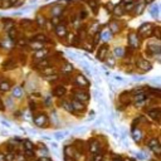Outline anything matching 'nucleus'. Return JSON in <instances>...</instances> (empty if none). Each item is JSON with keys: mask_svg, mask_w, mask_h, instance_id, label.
I'll return each instance as SVG.
<instances>
[{"mask_svg": "<svg viewBox=\"0 0 161 161\" xmlns=\"http://www.w3.org/2000/svg\"><path fill=\"white\" fill-rule=\"evenodd\" d=\"M10 90V84L6 82V80H3V82H0V91L3 92H6Z\"/></svg>", "mask_w": 161, "mask_h": 161, "instance_id": "obj_7", "label": "nucleus"}, {"mask_svg": "<svg viewBox=\"0 0 161 161\" xmlns=\"http://www.w3.org/2000/svg\"><path fill=\"white\" fill-rule=\"evenodd\" d=\"M47 121H48V118H47L45 115L37 116V117H35V120H34V122H35V125H37V126H44V125L47 124Z\"/></svg>", "mask_w": 161, "mask_h": 161, "instance_id": "obj_3", "label": "nucleus"}, {"mask_svg": "<svg viewBox=\"0 0 161 161\" xmlns=\"http://www.w3.org/2000/svg\"><path fill=\"white\" fill-rule=\"evenodd\" d=\"M64 135H66V132H58V133H56V137L59 140V138H63V137H64Z\"/></svg>", "mask_w": 161, "mask_h": 161, "instance_id": "obj_28", "label": "nucleus"}, {"mask_svg": "<svg viewBox=\"0 0 161 161\" xmlns=\"http://www.w3.org/2000/svg\"><path fill=\"white\" fill-rule=\"evenodd\" d=\"M9 35H10L11 39H15V32H14V29H11V32L9 33Z\"/></svg>", "mask_w": 161, "mask_h": 161, "instance_id": "obj_31", "label": "nucleus"}, {"mask_svg": "<svg viewBox=\"0 0 161 161\" xmlns=\"http://www.w3.org/2000/svg\"><path fill=\"white\" fill-rule=\"evenodd\" d=\"M48 66V62L45 59H42V62H39V67H47Z\"/></svg>", "mask_w": 161, "mask_h": 161, "instance_id": "obj_27", "label": "nucleus"}, {"mask_svg": "<svg viewBox=\"0 0 161 161\" xmlns=\"http://www.w3.org/2000/svg\"><path fill=\"white\" fill-rule=\"evenodd\" d=\"M77 83L80 84V86H84V87L88 86V82L86 80V78L82 77V76H78V77H77Z\"/></svg>", "mask_w": 161, "mask_h": 161, "instance_id": "obj_9", "label": "nucleus"}, {"mask_svg": "<svg viewBox=\"0 0 161 161\" xmlns=\"http://www.w3.org/2000/svg\"><path fill=\"white\" fill-rule=\"evenodd\" d=\"M132 3V0H124V4H130Z\"/></svg>", "mask_w": 161, "mask_h": 161, "instance_id": "obj_38", "label": "nucleus"}, {"mask_svg": "<svg viewBox=\"0 0 161 161\" xmlns=\"http://www.w3.org/2000/svg\"><path fill=\"white\" fill-rule=\"evenodd\" d=\"M64 92H66L64 87H57L56 88V96H63L64 95Z\"/></svg>", "mask_w": 161, "mask_h": 161, "instance_id": "obj_17", "label": "nucleus"}, {"mask_svg": "<svg viewBox=\"0 0 161 161\" xmlns=\"http://www.w3.org/2000/svg\"><path fill=\"white\" fill-rule=\"evenodd\" d=\"M149 146H150V149L155 152L156 155H159L160 154V145H159V141L156 138H152L150 143H149Z\"/></svg>", "mask_w": 161, "mask_h": 161, "instance_id": "obj_1", "label": "nucleus"}, {"mask_svg": "<svg viewBox=\"0 0 161 161\" xmlns=\"http://www.w3.org/2000/svg\"><path fill=\"white\" fill-rule=\"evenodd\" d=\"M39 161H50V159H49V157H47V156H43V157H40V159H39Z\"/></svg>", "mask_w": 161, "mask_h": 161, "instance_id": "obj_33", "label": "nucleus"}, {"mask_svg": "<svg viewBox=\"0 0 161 161\" xmlns=\"http://www.w3.org/2000/svg\"><path fill=\"white\" fill-rule=\"evenodd\" d=\"M72 107H73V109H74V108H76V109H83L84 106H83L82 103H79L78 100H76V101H73V103H72Z\"/></svg>", "mask_w": 161, "mask_h": 161, "instance_id": "obj_11", "label": "nucleus"}, {"mask_svg": "<svg viewBox=\"0 0 161 161\" xmlns=\"http://www.w3.org/2000/svg\"><path fill=\"white\" fill-rule=\"evenodd\" d=\"M13 96L14 97H22L23 96V90L20 87H15L14 91H13Z\"/></svg>", "mask_w": 161, "mask_h": 161, "instance_id": "obj_8", "label": "nucleus"}, {"mask_svg": "<svg viewBox=\"0 0 161 161\" xmlns=\"http://www.w3.org/2000/svg\"><path fill=\"white\" fill-rule=\"evenodd\" d=\"M132 136H133L135 141H140V138H141V131L133 130V131H132Z\"/></svg>", "mask_w": 161, "mask_h": 161, "instance_id": "obj_12", "label": "nucleus"}, {"mask_svg": "<svg viewBox=\"0 0 161 161\" xmlns=\"http://www.w3.org/2000/svg\"><path fill=\"white\" fill-rule=\"evenodd\" d=\"M149 116H150L151 118H154V120H159V117H160V109H159V108L150 109V111H149Z\"/></svg>", "mask_w": 161, "mask_h": 161, "instance_id": "obj_4", "label": "nucleus"}, {"mask_svg": "<svg viewBox=\"0 0 161 161\" xmlns=\"http://www.w3.org/2000/svg\"><path fill=\"white\" fill-rule=\"evenodd\" d=\"M56 29H57V34H58L59 37H64V35L67 34V30H66V27H64V25H58Z\"/></svg>", "mask_w": 161, "mask_h": 161, "instance_id": "obj_6", "label": "nucleus"}, {"mask_svg": "<svg viewBox=\"0 0 161 161\" xmlns=\"http://www.w3.org/2000/svg\"><path fill=\"white\" fill-rule=\"evenodd\" d=\"M9 1H10V4H11V5H15V4L18 3V0H9Z\"/></svg>", "mask_w": 161, "mask_h": 161, "instance_id": "obj_36", "label": "nucleus"}, {"mask_svg": "<svg viewBox=\"0 0 161 161\" xmlns=\"http://www.w3.org/2000/svg\"><path fill=\"white\" fill-rule=\"evenodd\" d=\"M150 49H152L154 53H159L160 52V47L159 45H150Z\"/></svg>", "mask_w": 161, "mask_h": 161, "instance_id": "obj_23", "label": "nucleus"}, {"mask_svg": "<svg viewBox=\"0 0 161 161\" xmlns=\"http://www.w3.org/2000/svg\"><path fill=\"white\" fill-rule=\"evenodd\" d=\"M135 101L137 102V105H142L143 101H145V95H137L135 97Z\"/></svg>", "mask_w": 161, "mask_h": 161, "instance_id": "obj_14", "label": "nucleus"}, {"mask_svg": "<svg viewBox=\"0 0 161 161\" xmlns=\"http://www.w3.org/2000/svg\"><path fill=\"white\" fill-rule=\"evenodd\" d=\"M11 5L9 0H1V3H0V8H3V9H5V8H9Z\"/></svg>", "mask_w": 161, "mask_h": 161, "instance_id": "obj_18", "label": "nucleus"}, {"mask_svg": "<svg viewBox=\"0 0 161 161\" xmlns=\"http://www.w3.org/2000/svg\"><path fill=\"white\" fill-rule=\"evenodd\" d=\"M152 15H154L155 16V18H156V16H157V6H154V9H152Z\"/></svg>", "mask_w": 161, "mask_h": 161, "instance_id": "obj_30", "label": "nucleus"}, {"mask_svg": "<svg viewBox=\"0 0 161 161\" xmlns=\"http://www.w3.org/2000/svg\"><path fill=\"white\" fill-rule=\"evenodd\" d=\"M149 29H151V25L149 23H145L143 25H141V28H140V32L142 33V34H145V33H147V30Z\"/></svg>", "mask_w": 161, "mask_h": 161, "instance_id": "obj_10", "label": "nucleus"}, {"mask_svg": "<svg viewBox=\"0 0 161 161\" xmlns=\"http://www.w3.org/2000/svg\"><path fill=\"white\" fill-rule=\"evenodd\" d=\"M66 161H72V160H69L68 157H66Z\"/></svg>", "mask_w": 161, "mask_h": 161, "instance_id": "obj_39", "label": "nucleus"}, {"mask_svg": "<svg viewBox=\"0 0 161 161\" xmlns=\"http://www.w3.org/2000/svg\"><path fill=\"white\" fill-rule=\"evenodd\" d=\"M93 161H102V155L96 154V155H95V157H93Z\"/></svg>", "mask_w": 161, "mask_h": 161, "instance_id": "obj_26", "label": "nucleus"}, {"mask_svg": "<svg viewBox=\"0 0 161 161\" xmlns=\"http://www.w3.org/2000/svg\"><path fill=\"white\" fill-rule=\"evenodd\" d=\"M63 107H64L66 109H67V111H73V107H72V105H69L68 102H64V103H63Z\"/></svg>", "mask_w": 161, "mask_h": 161, "instance_id": "obj_21", "label": "nucleus"}, {"mask_svg": "<svg viewBox=\"0 0 161 161\" xmlns=\"http://www.w3.org/2000/svg\"><path fill=\"white\" fill-rule=\"evenodd\" d=\"M130 44L133 45V47H137V37L135 34L130 35Z\"/></svg>", "mask_w": 161, "mask_h": 161, "instance_id": "obj_15", "label": "nucleus"}, {"mask_svg": "<svg viewBox=\"0 0 161 161\" xmlns=\"http://www.w3.org/2000/svg\"><path fill=\"white\" fill-rule=\"evenodd\" d=\"M115 161H121V160H120V159H116V160H115Z\"/></svg>", "mask_w": 161, "mask_h": 161, "instance_id": "obj_40", "label": "nucleus"}, {"mask_svg": "<svg viewBox=\"0 0 161 161\" xmlns=\"http://www.w3.org/2000/svg\"><path fill=\"white\" fill-rule=\"evenodd\" d=\"M0 161H6L5 160V156H4L3 154H0Z\"/></svg>", "mask_w": 161, "mask_h": 161, "instance_id": "obj_35", "label": "nucleus"}, {"mask_svg": "<svg viewBox=\"0 0 161 161\" xmlns=\"http://www.w3.org/2000/svg\"><path fill=\"white\" fill-rule=\"evenodd\" d=\"M108 35H109V33H108V32H107V33H105V34H103V38H105V39H107Z\"/></svg>", "mask_w": 161, "mask_h": 161, "instance_id": "obj_37", "label": "nucleus"}, {"mask_svg": "<svg viewBox=\"0 0 161 161\" xmlns=\"http://www.w3.org/2000/svg\"><path fill=\"white\" fill-rule=\"evenodd\" d=\"M90 150H91L92 154H97V152H98V150H100L98 143H97V142H93L92 145H91V147H90Z\"/></svg>", "mask_w": 161, "mask_h": 161, "instance_id": "obj_13", "label": "nucleus"}, {"mask_svg": "<svg viewBox=\"0 0 161 161\" xmlns=\"http://www.w3.org/2000/svg\"><path fill=\"white\" fill-rule=\"evenodd\" d=\"M34 40H42V42H45L47 40V37H44V35H37L35 38H34Z\"/></svg>", "mask_w": 161, "mask_h": 161, "instance_id": "obj_24", "label": "nucleus"}, {"mask_svg": "<svg viewBox=\"0 0 161 161\" xmlns=\"http://www.w3.org/2000/svg\"><path fill=\"white\" fill-rule=\"evenodd\" d=\"M120 9H121L120 6H116V9H115V14H116V15H120L121 13H122V11H120Z\"/></svg>", "mask_w": 161, "mask_h": 161, "instance_id": "obj_32", "label": "nucleus"}, {"mask_svg": "<svg viewBox=\"0 0 161 161\" xmlns=\"http://www.w3.org/2000/svg\"><path fill=\"white\" fill-rule=\"evenodd\" d=\"M45 54H47V50H45V49L38 50V52L35 53V58H42V57H44Z\"/></svg>", "mask_w": 161, "mask_h": 161, "instance_id": "obj_19", "label": "nucleus"}, {"mask_svg": "<svg viewBox=\"0 0 161 161\" xmlns=\"http://www.w3.org/2000/svg\"><path fill=\"white\" fill-rule=\"evenodd\" d=\"M106 49H107V47L103 45L102 47V49H100V53H98V58L100 59H103L105 56H106Z\"/></svg>", "mask_w": 161, "mask_h": 161, "instance_id": "obj_16", "label": "nucleus"}, {"mask_svg": "<svg viewBox=\"0 0 161 161\" xmlns=\"http://www.w3.org/2000/svg\"><path fill=\"white\" fill-rule=\"evenodd\" d=\"M122 54H124V49H122V48H116V56L121 57Z\"/></svg>", "mask_w": 161, "mask_h": 161, "instance_id": "obj_25", "label": "nucleus"}, {"mask_svg": "<svg viewBox=\"0 0 161 161\" xmlns=\"http://www.w3.org/2000/svg\"><path fill=\"white\" fill-rule=\"evenodd\" d=\"M142 9H143V5H137V8H136V13H137V14L142 13Z\"/></svg>", "mask_w": 161, "mask_h": 161, "instance_id": "obj_29", "label": "nucleus"}, {"mask_svg": "<svg viewBox=\"0 0 161 161\" xmlns=\"http://www.w3.org/2000/svg\"><path fill=\"white\" fill-rule=\"evenodd\" d=\"M76 98L80 100L82 102H87V101H88V96L84 92H77V93H76Z\"/></svg>", "mask_w": 161, "mask_h": 161, "instance_id": "obj_5", "label": "nucleus"}, {"mask_svg": "<svg viewBox=\"0 0 161 161\" xmlns=\"http://www.w3.org/2000/svg\"><path fill=\"white\" fill-rule=\"evenodd\" d=\"M38 23L43 25V24H44V22H43V18H38Z\"/></svg>", "mask_w": 161, "mask_h": 161, "instance_id": "obj_34", "label": "nucleus"}, {"mask_svg": "<svg viewBox=\"0 0 161 161\" xmlns=\"http://www.w3.org/2000/svg\"><path fill=\"white\" fill-rule=\"evenodd\" d=\"M137 66L141 69H143V71H149L151 68V64L149 63V61H146V59H138V61H137Z\"/></svg>", "mask_w": 161, "mask_h": 161, "instance_id": "obj_2", "label": "nucleus"}, {"mask_svg": "<svg viewBox=\"0 0 161 161\" xmlns=\"http://www.w3.org/2000/svg\"><path fill=\"white\" fill-rule=\"evenodd\" d=\"M24 146H25V150H33V143L30 141H28V140L24 141Z\"/></svg>", "mask_w": 161, "mask_h": 161, "instance_id": "obj_20", "label": "nucleus"}, {"mask_svg": "<svg viewBox=\"0 0 161 161\" xmlns=\"http://www.w3.org/2000/svg\"><path fill=\"white\" fill-rule=\"evenodd\" d=\"M63 72H64V73H71V72H72V66L71 64H66L64 68H63Z\"/></svg>", "mask_w": 161, "mask_h": 161, "instance_id": "obj_22", "label": "nucleus"}]
</instances>
